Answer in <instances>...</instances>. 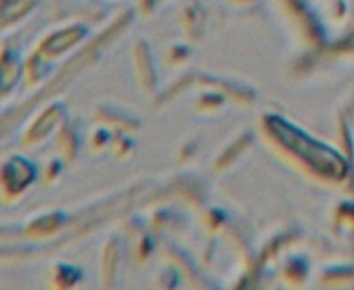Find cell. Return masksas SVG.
<instances>
[{"label": "cell", "instance_id": "cell-1", "mask_svg": "<svg viewBox=\"0 0 354 290\" xmlns=\"http://www.w3.org/2000/svg\"><path fill=\"white\" fill-rule=\"evenodd\" d=\"M270 124H272L270 128L279 135L282 144L292 148L297 155H301L308 164H311L320 173H328V175L335 176V169H342V162L339 161L337 155L332 151H328L325 145L304 137L301 131L289 126V124L282 123L280 119H273Z\"/></svg>", "mask_w": 354, "mask_h": 290}]
</instances>
